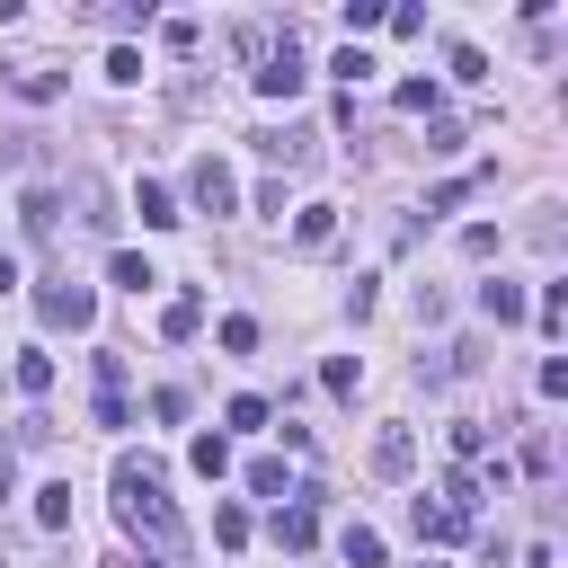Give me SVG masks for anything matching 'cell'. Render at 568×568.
Instances as JSON below:
<instances>
[{"label": "cell", "mask_w": 568, "mask_h": 568, "mask_svg": "<svg viewBox=\"0 0 568 568\" xmlns=\"http://www.w3.org/2000/svg\"><path fill=\"white\" fill-rule=\"evenodd\" d=\"M36 311H44V328H89V320H98V293L71 284V275H44V284H36Z\"/></svg>", "instance_id": "2"}, {"label": "cell", "mask_w": 568, "mask_h": 568, "mask_svg": "<svg viewBox=\"0 0 568 568\" xmlns=\"http://www.w3.org/2000/svg\"><path fill=\"white\" fill-rule=\"evenodd\" d=\"M36 524H44V532H62V524H71V479L36 488Z\"/></svg>", "instance_id": "18"}, {"label": "cell", "mask_w": 568, "mask_h": 568, "mask_svg": "<svg viewBox=\"0 0 568 568\" xmlns=\"http://www.w3.org/2000/svg\"><path fill=\"white\" fill-rule=\"evenodd\" d=\"M89 18H106V27H124V36H142V27H151V0H98Z\"/></svg>", "instance_id": "15"}, {"label": "cell", "mask_w": 568, "mask_h": 568, "mask_svg": "<svg viewBox=\"0 0 568 568\" xmlns=\"http://www.w3.org/2000/svg\"><path fill=\"white\" fill-rule=\"evenodd\" d=\"M186 462H195L204 479H222V470H231V435H195V444H186Z\"/></svg>", "instance_id": "17"}, {"label": "cell", "mask_w": 568, "mask_h": 568, "mask_svg": "<svg viewBox=\"0 0 568 568\" xmlns=\"http://www.w3.org/2000/svg\"><path fill=\"white\" fill-rule=\"evenodd\" d=\"M18 390L44 399V390H53V355H18Z\"/></svg>", "instance_id": "20"}, {"label": "cell", "mask_w": 568, "mask_h": 568, "mask_svg": "<svg viewBox=\"0 0 568 568\" xmlns=\"http://www.w3.org/2000/svg\"><path fill=\"white\" fill-rule=\"evenodd\" d=\"M115 568H160V559H115Z\"/></svg>", "instance_id": "31"}, {"label": "cell", "mask_w": 568, "mask_h": 568, "mask_svg": "<svg viewBox=\"0 0 568 568\" xmlns=\"http://www.w3.org/2000/svg\"><path fill=\"white\" fill-rule=\"evenodd\" d=\"M133 213H142V231H169V222H186V213H178V195H169V186H151V178L133 186Z\"/></svg>", "instance_id": "6"}, {"label": "cell", "mask_w": 568, "mask_h": 568, "mask_svg": "<svg viewBox=\"0 0 568 568\" xmlns=\"http://www.w3.org/2000/svg\"><path fill=\"white\" fill-rule=\"evenodd\" d=\"M373 470H382V479H408V470H417V435H408V426H382V435H373Z\"/></svg>", "instance_id": "5"}, {"label": "cell", "mask_w": 568, "mask_h": 568, "mask_svg": "<svg viewBox=\"0 0 568 568\" xmlns=\"http://www.w3.org/2000/svg\"><path fill=\"white\" fill-rule=\"evenodd\" d=\"M213 541L240 550V541H248V515H240V506H213Z\"/></svg>", "instance_id": "24"}, {"label": "cell", "mask_w": 568, "mask_h": 568, "mask_svg": "<svg viewBox=\"0 0 568 568\" xmlns=\"http://www.w3.org/2000/svg\"><path fill=\"white\" fill-rule=\"evenodd\" d=\"M248 346H257V320L231 311V320H222V355H248Z\"/></svg>", "instance_id": "21"}, {"label": "cell", "mask_w": 568, "mask_h": 568, "mask_svg": "<svg viewBox=\"0 0 568 568\" xmlns=\"http://www.w3.org/2000/svg\"><path fill=\"white\" fill-rule=\"evenodd\" d=\"M222 417H231V426H266V399H257V390H240V399H231Z\"/></svg>", "instance_id": "28"}, {"label": "cell", "mask_w": 568, "mask_h": 568, "mask_svg": "<svg viewBox=\"0 0 568 568\" xmlns=\"http://www.w3.org/2000/svg\"><path fill=\"white\" fill-rule=\"evenodd\" d=\"M320 382H328L337 399H355V382H364V373H355V355H328V364H320Z\"/></svg>", "instance_id": "22"}, {"label": "cell", "mask_w": 568, "mask_h": 568, "mask_svg": "<svg viewBox=\"0 0 568 568\" xmlns=\"http://www.w3.org/2000/svg\"><path fill=\"white\" fill-rule=\"evenodd\" d=\"M248 142H257L275 169H311V133H248Z\"/></svg>", "instance_id": "9"}, {"label": "cell", "mask_w": 568, "mask_h": 568, "mask_svg": "<svg viewBox=\"0 0 568 568\" xmlns=\"http://www.w3.org/2000/svg\"><path fill=\"white\" fill-rule=\"evenodd\" d=\"M115 524L133 532V541H151V559H169L178 541H186V524H178V506H169V488H160V470L151 462H115Z\"/></svg>", "instance_id": "1"}, {"label": "cell", "mask_w": 568, "mask_h": 568, "mask_svg": "<svg viewBox=\"0 0 568 568\" xmlns=\"http://www.w3.org/2000/svg\"><path fill=\"white\" fill-rule=\"evenodd\" d=\"M311 532H320V506L302 497V506H275V541L284 550H311Z\"/></svg>", "instance_id": "8"}, {"label": "cell", "mask_w": 568, "mask_h": 568, "mask_svg": "<svg viewBox=\"0 0 568 568\" xmlns=\"http://www.w3.org/2000/svg\"><path fill=\"white\" fill-rule=\"evenodd\" d=\"M106 275H115L124 293H151V284H160V275H151V257H133V248H115V257H106Z\"/></svg>", "instance_id": "16"}, {"label": "cell", "mask_w": 568, "mask_h": 568, "mask_svg": "<svg viewBox=\"0 0 568 568\" xmlns=\"http://www.w3.org/2000/svg\"><path fill=\"white\" fill-rule=\"evenodd\" d=\"M346 568H382V532L373 524H346Z\"/></svg>", "instance_id": "19"}, {"label": "cell", "mask_w": 568, "mask_h": 568, "mask_svg": "<svg viewBox=\"0 0 568 568\" xmlns=\"http://www.w3.org/2000/svg\"><path fill=\"white\" fill-rule=\"evenodd\" d=\"M328 71H337V80H346V89H355V80H373V53H364V44H346V53H337V62H328Z\"/></svg>", "instance_id": "25"}, {"label": "cell", "mask_w": 568, "mask_h": 568, "mask_svg": "<svg viewBox=\"0 0 568 568\" xmlns=\"http://www.w3.org/2000/svg\"><path fill=\"white\" fill-rule=\"evenodd\" d=\"M71 204H80V231H115V195L98 169H71Z\"/></svg>", "instance_id": "4"}, {"label": "cell", "mask_w": 568, "mask_h": 568, "mask_svg": "<svg viewBox=\"0 0 568 568\" xmlns=\"http://www.w3.org/2000/svg\"><path fill=\"white\" fill-rule=\"evenodd\" d=\"M541 328H550V337L568 328V284H541Z\"/></svg>", "instance_id": "26"}, {"label": "cell", "mask_w": 568, "mask_h": 568, "mask_svg": "<svg viewBox=\"0 0 568 568\" xmlns=\"http://www.w3.org/2000/svg\"><path fill=\"white\" fill-rule=\"evenodd\" d=\"M9 284H18V257H9V248H0V293H9Z\"/></svg>", "instance_id": "30"}, {"label": "cell", "mask_w": 568, "mask_h": 568, "mask_svg": "<svg viewBox=\"0 0 568 568\" xmlns=\"http://www.w3.org/2000/svg\"><path fill=\"white\" fill-rule=\"evenodd\" d=\"M399 106L408 115H435V80H399Z\"/></svg>", "instance_id": "27"}, {"label": "cell", "mask_w": 568, "mask_h": 568, "mask_svg": "<svg viewBox=\"0 0 568 568\" xmlns=\"http://www.w3.org/2000/svg\"><path fill=\"white\" fill-rule=\"evenodd\" d=\"M462 532H470V515H453V506H426V497H417V541H435V550H444V541H462Z\"/></svg>", "instance_id": "7"}, {"label": "cell", "mask_w": 568, "mask_h": 568, "mask_svg": "<svg viewBox=\"0 0 568 568\" xmlns=\"http://www.w3.org/2000/svg\"><path fill=\"white\" fill-rule=\"evenodd\" d=\"M328 231H337V204H302V213H293V240H302V248H328Z\"/></svg>", "instance_id": "13"}, {"label": "cell", "mask_w": 568, "mask_h": 568, "mask_svg": "<svg viewBox=\"0 0 568 568\" xmlns=\"http://www.w3.org/2000/svg\"><path fill=\"white\" fill-rule=\"evenodd\" d=\"M195 328H204V302H195V293H178V302L160 311V337H169V346H186Z\"/></svg>", "instance_id": "11"}, {"label": "cell", "mask_w": 568, "mask_h": 568, "mask_svg": "<svg viewBox=\"0 0 568 568\" xmlns=\"http://www.w3.org/2000/svg\"><path fill=\"white\" fill-rule=\"evenodd\" d=\"M9 89L44 106V98H62V71H44V62H18V71H9Z\"/></svg>", "instance_id": "12"}, {"label": "cell", "mask_w": 568, "mask_h": 568, "mask_svg": "<svg viewBox=\"0 0 568 568\" xmlns=\"http://www.w3.org/2000/svg\"><path fill=\"white\" fill-rule=\"evenodd\" d=\"M479 311H488L497 328H506V320H524V284H506V275H497V284H479Z\"/></svg>", "instance_id": "14"}, {"label": "cell", "mask_w": 568, "mask_h": 568, "mask_svg": "<svg viewBox=\"0 0 568 568\" xmlns=\"http://www.w3.org/2000/svg\"><path fill=\"white\" fill-rule=\"evenodd\" d=\"M18 222H27V240H53V222H62V204H53L44 186H27V195H18Z\"/></svg>", "instance_id": "10"}, {"label": "cell", "mask_w": 568, "mask_h": 568, "mask_svg": "<svg viewBox=\"0 0 568 568\" xmlns=\"http://www.w3.org/2000/svg\"><path fill=\"white\" fill-rule=\"evenodd\" d=\"M248 497H275L284 506V462H248Z\"/></svg>", "instance_id": "23"}, {"label": "cell", "mask_w": 568, "mask_h": 568, "mask_svg": "<svg viewBox=\"0 0 568 568\" xmlns=\"http://www.w3.org/2000/svg\"><path fill=\"white\" fill-rule=\"evenodd\" d=\"M186 195H195V213H231V204H240V186H231V169H222L213 151L195 160V178H186Z\"/></svg>", "instance_id": "3"}, {"label": "cell", "mask_w": 568, "mask_h": 568, "mask_svg": "<svg viewBox=\"0 0 568 568\" xmlns=\"http://www.w3.org/2000/svg\"><path fill=\"white\" fill-rule=\"evenodd\" d=\"M9 479H18V453H9V444H0V497H9Z\"/></svg>", "instance_id": "29"}]
</instances>
